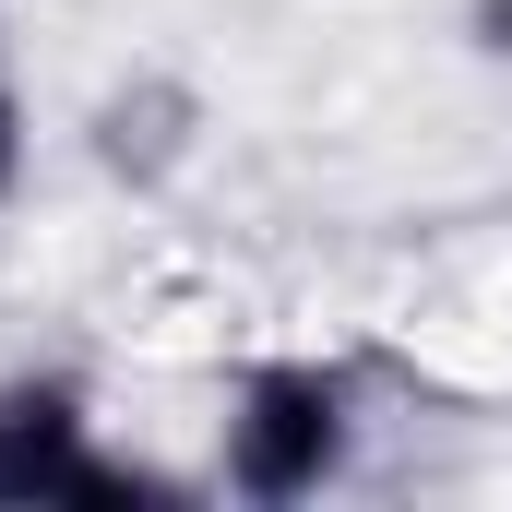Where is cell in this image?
I'll list each match as a JSON object with an SVG mask.
<instances>
[{"label":"cell","mask_w":512,"mask_h":512,"mask_svg":"<svg viewBox=\"0 0 512 512\" xmlns=\"http://www.w3.org/2000/svg\"><path fill=\"white\" fill-rule=\"evenodd\" d=\"M358 441H370L358 370H334V358H251L227 382V405H215V489L251 501V512H298V501L358 477Z\"/></svg>","instance_id":"cell-1"},{"label":"cell","mask_w":512,"mask_h":512,"mask_svg":"<svg viewBox=\"0 0 512 512\" xmlns=\"http://www.w3.org/2000/svg\"><path fill=\"white\" fill-rule=\"evenodd\" d=\"M155 477L108 453L84 370H0V512L36 501H143Z\"/></svg>","instance_id":"cell-2"},{"label":"cell","mask_w":512,"mask_h":512,"mask_svg":"<svg viewBox=\"0 0 512 512\" xmlns=\"http://www.w3.org/2000/svg\"><path fill=\"white\" fill-rule=\"evenodd\" d=\"M24 167H36V131H24V96L0 84V203L24 191Z\"/></svg>","instance_id":"cell-3"},{"label":"cell","mask_w":512,"mask_h":512,"mask_svg":"<svg viewBox=\"0 0 512 512\" xmlns=\"http://www.w3.org/2000/svg\"><path fill=\"white\" fill-rule=\"evenodd\" d=\"M465 36H477L489 60H512V0H465Z\"/></svg>","instance_id":"cell-4"}]
</instances>
